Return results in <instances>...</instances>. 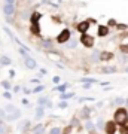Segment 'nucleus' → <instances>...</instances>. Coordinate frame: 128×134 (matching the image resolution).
Segmentation results:
<instances>
[{
    "label": "nucleus",
    "mask_w": 128,
    "mask_h": 134,
    "mask_svg": "<svg viewBox=\"0 0 128 134\" xmlns=\"http://www.w3.org/2000/svg\"><path fill=\"white\" fill-rule=\"evenodd\" d=\"M113 121H115V124L119 125V127H125L127 122H128V112H127V109H124V107L116 109V112H115V115H113Z\"/></svg>",
    "instance_id": "f257e3e1"
},
{
    "label": "nucleus",
    "mask_w": 128,
    "mask_h": 134,
    "mask_svg": "<svg viewBox=\"0 0 128 134\" xmlns=\"http://www.w3.org/2000/svg\"><path fill=\"white\" fill-rule=\"evenodd\" d=\"M79 40H81L82 45H84V46H86V48H92V46H94V43H95L94 36H91V34H88V33L82 34Z\"/></svg>",
    "instance_id": "f03ea898"
},
{
    "label": "nucleus",
    "mask_w": 128,
    "mask_h": 134,
    "mask_svg": "<svg viewBox=\"0 0 128 134\" xmlns=\"http://www.w3.org/2000/svg\"><path fill=\"white\" fill-rule=\"evenodd\" d=\"M70 37H71L70 30H69V29H64L61 33H58L57 42H58V43H67V40H70Z\"/></svg>",
    "instance_id": "7ed1b4c3"
},
{
    "label": "nucleus",
    "mask_w": 128,
    "mask_h": 134,
    "mask_svg": "<svg viewBox=\"0 0 128 134\" xmlns=\"http://www.w3.org/2000/svg\"><path fill=\"white\" fill-rule=\"evenodd\" d=\"M106 133L107 134H115L116 133V130H118V125L115 124V121H109V122H106Z\"/></svg>",
    "instance_id": "20e7f679"
},
{
    "label": "nucleus",
    "mask_w": 128,
    "mask_h": 134,
    "mask_svg": "<svg viewBox=\"0 0 128 134\" xmlns=\"http://www.w3.org/2000/svg\"><path fill=\"white\" fill-rule=\"evenodd\" d=\"M88 29H90V23L88 21H82V23H79V24L76 25V30L81 34H85L88 31Z\"/></svg>",
    "instance_id": "39448f33"
},
{
    "label": "nucleus",
    "mask_w": 128,
    "mask_h": 134,
    "mask_svg": "<svg viewBox=\"0 0 128 134\" xmlns=\"http://www.w3.org/2000/svg\"><path fill=\"white\" fill-rule=\"evenodd\" d=\"M24 64H25V67H27V69H30V70H34V69L37 67L36 60H34V58H31V57L24 58Z\"/></svg>",
    "instance_id": "423d86ee"
},
{
    "label": "nucleus",
    "mask_w": 128,
    "mask_h": 134,
    "mask_svg": "<svg viewBox=\"0 0 128 134\" xmlns=\"http://www.w3.org/2000/svg\"><path fill=\"white\" fill-rule=\"evenodd\" d=\"M15 12V6L14 5H9V3H6L5 6H3V14L6 15V16H10V15H14Z\"/></svg>",
    "instance_id": "0eeeda50"
},
{
    "label": "nucleus",
    "mask_w": 128,
    "mask_h": 134,
    "mask_svg": "<svg viewBox=\"0 0 128 134\" xmlns=\"http://www.w3.org/2000/svg\"><path fill=\"white\" fill-rule=\"evenodd\" d=\"M31 134H45V125L43 124H37L31 128Z\"/></svg>",
    "instance_id": "6e6552de"
},
{
    "label": "nucleus",
    "mask_w": 128,
    "mask_h": 134,
    "mask_svg": "<svg viewBox=\"0 0 128 134\" xmlns=\"http://www.w3.org/2000/svg\"><path fill=\"white\" fill-rule=\"evenodd\" d=\"M45 116V106H37V109H36V113H34V119H40Z\"/></svg>",
    "instance_id": "1a4fd4ad"
},
{
    "label": "nucleus",
    "mask_w": 128,
    "mask_h": 134,
    "mask_svg": "<svg viewBox=\"0 0 128 134\" xmlns=\"http://www.w3.org/2000/svg\"><path fill=\"white\" fill-rule=\"evenodd\" d=\"M19 116H21V112H15V113H10V115H6L5 116V121L6 122H12V121H16L19 118Z\"/></svg>",
    "instance_id": "9d476101"
},
{
    "label": "nucleus",
    "mask_w": 128,
    "mask_h": 134,
    "mask_svg": "<svg viewBox=\"0 0 128 134\" xmlns=\"http://www.w3.org/2000/svg\"><path fill=\"white\" fill-rule=\"evenodd\" d=\"M10 128L9 125L6 124V121H0V134H9Z\"/></svg>",
    "instance_id": "9b49d317"
},
{
    "label": "nucleus",
    "mask_w": 128,
    "mask_h": 134,
    "mask_svg": "<svg viewBox=\"0 0 128 134\" xmlns=\"http://www.w3.org/2000/svg\"><path fill=\"white\" fill-rule=\"evenodd\" d=\"M109 27H107V25H100L98 27V36L100 37H104V36H107V34H109Z\"/></svg>",
    "instance_id": "f8f14e48"
},
{
    "label": "nucleus",
    "mask_w": 128,
    "mask_h": 134,
    "mask_svg": "<svg viewBox=\"0 0 128 134\" xmlns=\"http://www.w3.org/2000/svg\"><path fill=\"white\" fill-rule=\"evenodd\" d=\"M113 58V54L112 52H100V61H109V60H112Z\"/></svg>",
    "instance_id": "ddd939ff"
},
{
    "label": "nucleus",
    "mask_w": 128,
    "mask_h": 134,
    "mask_svg": "<svg viewBox=\"0 0 128 134\" xmlns=\"http://www.w3.org/2000/svg\"><path fill=\"white\" fill-rule=\"evenodd\" d=\"M116 72H118V67H116V66L101 67V73H116Z\"/></svg>",
    "instance_id": "4468645a"
},
{
    "label": "nucleus",
    "mask_w": 128,
    "mask_h": 134,
    "mask_svg": "<svg viewBox=\"0 0 128 134\" xmlns=\"http://www.w3.org/2000/svg\"><path fill=\"white\" fill-rule=\"evenodd\" d=\"M30 31H31L34 36H39V34H40V25H39V23H34V24H31V27H30Z\"/></svg>",
    "instance_id": "2eb2a0df"
},
{
    "label": "nucleus",
    "mask_w": 128,
    "mask_h": 134,
    "mask_svg": "<svg viewBox=\"0 0 128 134\" xmlns=\"http://www.w3.org/2000/svg\"><path fill=\"white\" fill-rule=\"evenodd\" d=\"M40 18H42V15L39 14V12H33V14L30 15V23H31V24L39 23V21H40Z\"/></svg>",
    "instance_id": "dca6fc26"
},
{
    "label": "nucleus",
    "mask_w": 128,
    "mask_h": 134,
    "mask_svg": "<svg viewBox=\"0 0 128 134\" xmlns=\"http://www.w3.org/2000/svg\"><path fill=\"white\" fill-rule=\"evenodd\" d=\"M6 112V115H10V113H15V112H18V109L15 107L14 104H8V106H5V109H3Z\"/></svg>",
    "instance_id": "f3484780"
},
{
    "label": "nucleus",
    "mask_w": 128,
    "mask_h": 134,
    "mask_svg": "<svg viewBox=\"0 0 128 134\" xmlns=\"http://www.w3.org/2000/svg\"><path fill=\"white\" fill-rule=\"evenodd\" d=\"M0 64H2V66H10V64H12V60H10L9 57H6V55H2V57H0Z\"/></svg>",
    "instance_id": "a211bd4d"
},
{
    "label": "nucleus",
    "mask_w": 128,
    "mask_h": 134,
    "mask_svg": "<svg viewBox=\"0 0 128 134\" xmlns=\"http://www.w3.org/2000/svg\"><path fill=\"white\" fill-rule=\"evenodd\" d=\"M46 55L51 58V60H54V61H57V63H58V60H60V55H58V52H54V51H48Z\"/></svg>",
    "instance_id": "6ab92c4d"
},
{
    "label": "nucleus",
    "mask_w": 128,
    "mask_h": 134,
    "mask_svg": "<svg viewBox=\"0 0 128 134\" xmlns=\"http://www.w3.org/2000/svg\"><path fill=\"white\" fill-rule=\"evenodd\" d=\"M18 128H19V130H23V131L29 130V128H30V121H23V122H19Z\"/></svg>",
    "instance_id": "aec40b11"
},
{
    "label": "nucleus",
    "mask_w": 128,
    "mask_h": 134,
    "mask_svg": "<svg viewBox=\"0 0 128 134\" xmlns=\"http://www.w3.org/2000/svg\"><path fill=\"white\" fill-rule=\"evenodd\" d=\"M76 45H77V40H76V39H71V37H70V42H67V43H66V48L73 49V48H76Z\"/></svg>",
    "instance_id": "412c9836"
},
{
    "label": "nucleus",
    "mask_w": 128,
    "mask_h": 134,
    "mask_svg": "<svg viewBox=\"0 0 128 134\" xmlns=\"http://www.w3.org/2000/svg\"><path fill=\"white\" fill-rule=\"evenodd\" d=\"M40 45H42L43 48H52L54 46V43L51 40H48V39H43L42 42H40Z\"/></svg>",
    "instance_id": "4be33fe9"
},
{
    "label": "nucleus",
    "mask_w": 128,
    "mask_h": 134,
    "mask_svg": "<svg viewBox=\"0 0 128 134\" xmlns=\"http://www.w3.org/2000/svg\"><path fill=\"white\" fill-rule=\"evenodd\" d=\"M2 86L5 88V91H9L10 88H12V85H10L9 81H2Z\"/></svg>",
    "instance_id": "5701e85b"
},
{
    "label": "nucleus",
    "mask_w": 128,
    "mask_h": 134,
    "mask_svg": "<svg viewBox=\"0 0 128 134\" xmlns=\"http://www.w3.org/2000/svg\"><path fill=\"white\" fill-rule=\"evenodd\" d=\"M66 88H67V83H63V85H58L54 88V91H60V92H64L66 91Z\"/></svg>",
    "instance_id": "b1692460"
},
{
    "label": "nucleus",
    "mask_w": 128,
    "mask_h": 134,
    "mask_svg": "<svg viewBox=\"0 0 128 134\" xmlns=\"http://www.w3.org/2000/svg\"><path fill=\"white\" fill-rule=\"evenodd\" d=\"M49 134H63V130L60 127H54V128H51Z\"/></svg>",
    "instance_id": "393cba45"
},
{
    "label": "nucleus",
    "mask_w": 128,
    "mask_h": 134,
    "mask_svg": "<svg viewBox=\"0 0 128 134\" xmlns=\"http://www.w3.org/2000/svg\"><path fill=\"white\" fill-rule=\"evenodd\" d=\"M43 90H45V85H37L36 88H33V90H31V92H34V94H37V92H42Z\"/></svg>",
    "instance_id": "a878e982"
},
{
    "label": "nucleus",
    "mask_w": 128,
    "mask_h": 134,
    "mask_svg": "<svg viewBox=\"0 0 128 134\" xmlns=\"http://www.w3.org/2000/svg\"><path fill=\"white\" fill-rule=\"evenodd\" d=\"M91 60H94L95 63L100 61V51H94V54L91 55Z\"/></svg>",
    "instance_id": "bb28decb"
},
{
    "label": "nucleus",
    "mask_w": 128,
    "mask_h": 134,
    "mask_svg": "<svg viewBox=\"0 0 128 134\" xmlns=\"http://www.w3.org/2000/svg\"><path fill=\"white\" fill-rule=\"evenodd\" d=\"M81 82H86V83H95V79H92V77H82V79H79Z\"/></svg>",
    "instance_id": "cd10ccee"
},
{
    "label": "nucleus",
    "mask_w": 128,
    "mask_h": 134,
    "mask_svg": "<svg viewBox=\"0 0 128 134\" xmlns=\"http://www.w3.org/2000/svg\"><path fill=\"white\" fill-rule=\"evenodd\" d=\"M48 100H49V98H46V97H40V98L37 100V104H39V106H45Z\"/></svg>",
    "instance_id": "c85d7f7f"
},
{
    "label": "nucleus",
    "mask_w": 128,
    "mask_h": 134,
    "mask_svg": "<svg viewBox=\"0 0 128 134\" xmlns=\"http://www.w3.org/2000/svg\"><path fill=\"white\" fill-rule=\"evenodd\" d=\"M73 96H75L73 92H67V94H64V92H63L61 96H60V98H61V100H64V98H71Z\"/></svg>",
    "instance_id": "c756f323"
},
{
    "label": "nucleus",
    "mask_w": 128,
    "mask_h": 134,
    "mask_svg": "<svg viewBox=\"0 0 128 134\" xmlns=\"http://www.w3.org/2000/svg\"><path fill=\"white\" fill-rule=\"evenodd\" d=\"M116 29L121 30V31H125V30L128 29V25L127 24H116Z\"/></svg>",
    "instance_id": "7c9ffc66"
},
{
    "label": "nucleus",
    "mask_w": 128,
    "mask_h": 134,
    "mask_svg": "<svg viewBox=\"0 0 128 134\" xmlns=\"http://www.w3.org/2000/svg\"><path fill=\"white\" fill-rule=\"evenodd\" d=\"M119 134H128V127H127V125H125V127H121Z\"/></svg>",
    "instance_id": "2f4dec72"
},
{
    "label": "nucleus",
    "mask_w": 128,
    "mask_h": 134,
    "mask_svg": "<svg viewBox=\"0 0 128 134\" xmlns=\"http://www.w3.org/2000/svg\"><path fill=\"white\" fill-rule=\"evenodd\" d=\"M3 97H5L6 100H10V98H12V94H10L9 91H5L3 92Z\"/></svg>",
    "instance_id": "473e14b6"
},
{
    "label": "nucleus",
    "mask_w": 128,
    "mask_h": 134,
    "mask_svg": "<svg viewBox=\"0 0 128 134\" xmlns=\"http://www.w3.org/2000/svg\"><path fill=\"white\" fill-rule=\"evenodd\" d=\"M119 49H121L124 54H128V46H127V45H121V46H119Z\"/></svg>",
    "instance_id": "72a5a7b5"
},
{
    "label": "nucleus",
    "mask_w": 128,
    "mask_h": 134,
    "mask_svg": "<svg viewBox=\"0 0 128 134\" xmlns=\"http://www.w3.org/2000/svg\"><path fill=\"white\" fill-rule=\"evenodd\" d=\"M5 116H6V112L3 109H0V121H5Z\"/></svg>",
    "instance_id": "f704fd0d"
},
{
    "label": "nucleus",
    "mask_w": 128,
    "mask_h": 134,
    "mask_svg": "<svg viewBox=\"0 0 128 134\" xmlns=\"http://www.w3.org/2000/svg\"><path fill=\"white\" fill-rule=\"evenodd\" d=\"M58 107H60V109H64V107H67V103L66 101H60V103H58Z\"/></svg>",
    "instance_id": "c9c22d12"
},
{
    "label": "nucleus",
    "mask_w": 128,
    "mask_h": 134,
    "mask_svg": "<svg viewBox=\"0 0 128 134\" xmlns=\"http://www.w3.org/2000/svg\"><path fill=\"white\" fill-rule=\"evenodd\" d=\"M124 101H125L124 98H121V97H118V98H116V104H122Z\"/></svg>",
    "instance_id": "e433bc0d"
},
{
    "label": "nucleus",
    "mask_w": 128,
    "mask_h": 134,
    "mask_svg": "<svg viewBox=\"0 0 128 134\" xmlns=\"http://www.w3.org/2000/svg\"><path fill=\"white\" fill-rule=\"evenodd\" d=\"M9 77H10V79H12V77H15V70H12V69L9 70Z\"/></svg>",
    "instance_id": "4c0bfd02"
},
{
    "label": "nucleus",
    "mask_w": 128,
    "mask_h": 134,
    "mask_svg": "<svg viewBox=\"0 0 128 134\" xmlns=\"http://www.w3.org/2000/svg\"><path fill=\"white\" fill-rule=\"evenodd\" d=\"M86 128H88V130H92V128H94L92 122H86Z\"/></svg>",
    "instance_id": "58836bf2"
},
{
    "label": "nucleus",
    "mask_w": 128,
    "mask_h": 134,
    "mask_svg": "<svg viewBox=\"0 0 128 134\" xmlns=\"http://www.w3.org/2000/svg\"><path fill=\"white\" fill-rule=\"evenodd\" d=\"M12 90H14V92H19V90H21V86H14V88H12Z\"/></svg>",
    "instance_id": "ea45409f"
},
{
    "label": "nucleus",
    "mask_w": 128,
    "mask_h": 134,
    "mask_svg": "<svg viewBox=\"0 0 128 134\" xmlns=\"http://www.w3.org/2000/svg\"><path fill=\"white\" fill-rule=\"evenodd\" d=\"M45 106H46V107H52V101H51V100H48V101H46V104H45Z\"/></svg>",
    "instance_id": "a19ab883"
},
{
    "label": "nucleus",
    "mask_w": 128,
    "mask_h": 134,
    "mask_svg": "<svg viewBox=\"0 0 128 134\" xmlns=\"http://www.w3.org/2000/svg\"><path fill=\"white\" fill-rule=\"evenodd\" d=\"M109 25H116V21H115V19H110V21H109ZM109 25H107V27H109Z\"/></svg>",
    "instance_id": "79ce46f5"
},
{
    "label": "nucleus",
    "mask_w": 128,
    "mask_h": 134,
    "mask_svg": "<svg viewBox=\"0 0 128 134\" xmlns=\"http://www.w3.org/2000/svg\"><path fill=\"white\" fill-rule=\"evenodd\" d=\"M52 81H54V83H58V82H60V76H55Z\"/></svg>",
    "instance_id": "37998d69"
},
{
    "label": "nucleus",
    "mask_w": 128,
    "mask_h": 134,
    "mask_svg": "<svg viewBox=\"0 0 128 134\" xmlns=\"http://www.w3.org/2000/svg\"><path fill=\"white\" fill-rule=\"evenodd\" d=\"M23 104L24 106H29V100H27V98H23Z\"/></svg>",
    "instance_id": "c03bdc74"
},
{
    "label": "nucleus",
    "mask_w": 128,
    "mask_h": 134,
    "mask_svg": "<svg viewBox=\"0 0 128 134\" xmlns=\"http://www.w3.org/2000/svg\"><path fill=\"white\" fill-rule=\"evenodd\" d=\"M91 88V83H85V85H84V90H90Z\"/></svg>",
    "instance_id": "a18cd8bd"
},
{
    "label": "nucleus",
    "mask_w": 128,
    "mask_h": 134,
    "mask_svg": "<svg viewBox=\"0 0 128 134\" xmlns=\"http://www.w3.org/2000/svg\"><path fill=\"white\" fill-rule=\"evenodd\" d=\"M6 3H9V5H14L15 0H6Z\"/></svg>",
    "instance_id": "49530a36"
},
{
    "label": "nucleus",
    "mask_w": 128,
    "mask_h": 134,
    "mask_svg": "<svg viewBox=\"0 0 128 134\" xmlns=\"http://www.w3.org/2000/svg\"><path fill=\"white\" fill-rule=\"evenodd\" d=\"M31 83H39V79H31Z\"/></svg>",
    "instance_id": "de8ad7c7"
},
{
    "label": "nucleus",
    "mask_w": 128,
    "mask_h": 134,
    "mask_svg": "<svg viewBox=\"0 0 128 134\" xmlns=\"http://www.w3.org/2000/svg\"><path fill=\"white\" fill-rule=\"evenodd\" d=\"M125 104H127V106H128V98H127V100H125Z\"/></svg>",
    "instance_id": "09e8293b"
},
{
    "label": "nucleus",
    "mask_w": 128,
    "mask_h": 134,
    "mask_svg": "<svg viewBox=\"0 0 128 134\" xmlns=\"http://www.w3.org/2000/svg\"><path fill=\"white\" fill-rule=\"evenodd\" d=\"M125 72H127V73H128V67H125Z\"/></svg>",
    "instance_id": "8fccbe9b"
},
{
    "label": "nucleus",
    "mask_w": 128,
    "mask_h": 134,
    "mask_svg": "<svg viewBox=\"0 0 128 134\" xmlns=\"http://www.w3.org/2000/svg\"><path fill=\"white\" fill-rule=\"evenodd\" d=\"M127 127H128V122H127Z\"/></svg>",
    "instance_id": "3c124183"
}]
</instances>
